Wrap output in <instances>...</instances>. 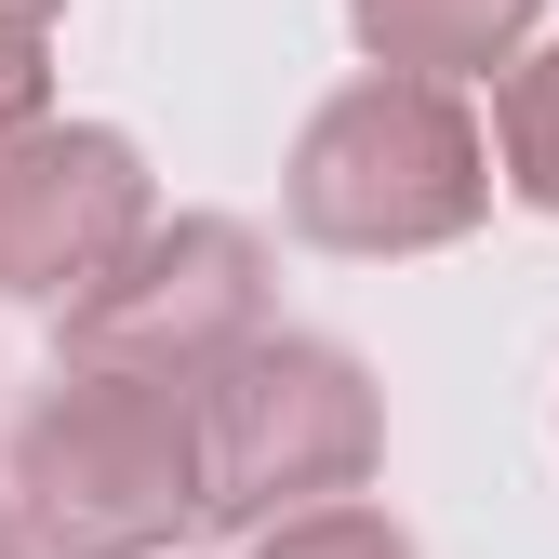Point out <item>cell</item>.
Listing matches in <instances>:
<instances>
[{
	"instance_id": "cell-9",
	"label": "cell",
	"mask_w": 559,
	"mask_h": 559,
	"mask_svg": "<svg viewBox=\"0 0 559 559\" xmlns=\"http://www.w3.org/2000/svg\"><path fill=\"white\" fill-rule=\"evenodd\" d=\"M53 120V67H40V27H0V160Z\"/></svg>"
},
{
	"instance_id": "cell-5",
	"label": "cell",
	"mask_w": 559,
	"mask_h": 559,
	"mask_svg": "<svg viewBox=\"0 0 559 559\" xmlns=\"http://www.w3.org/2000/svg\"><path fill=\"white\" fill-rule=\"evenodd\" d=\"M147 227H160L147 214V160L107 120H40L0 160V294L14 307H81Z\"/></svg>"
},
{
	"instance_id": "cell-1",
	"label": "cell",
	"mask_w": 559,
	"mask_h": 559,
	"mask_svg": "<svg viewBox=\"0 0 559 559\" xmlns=\"http://www.w3.org/2000/svg\"><path fill=\"white\" fill-rule=\"evenodd\" d=\"M0 493H14L40 559H147L200 520V427L174 386L53 360V386L14 413Z\"/></svg>"
},
{
	"instance_id": "cell-6",
	"label": "cell",
	"mask_w": 559,
	"mask_h": 559,
	"mask_svg": "<svg viewBox=\"0 0 559 559\" xmlns=\"http://www.w3.org/2000/svg\"><path fill=\"white\" fill-rule=\"evenodd\" d=\"M546 0H346V27H360V53L386 67V81H493V67H520Z\"/></svg>"
},
{
	"instance_id": "cell-7",
	"label": "cell",
	"mask_w": 559,
	"mask_h": 559,
	"mask_svg": "<svg viewBox=\"0 0 559 559\" xmlns=\"http://www.w3.org/2000/svg\"><path fill=\"white\" fill-rule=\"evenodd\" d=\"M493 160H507V187L533 200V214H559V40L507 67V94H493Z\"/></svg>"
},
{
	"instance_id": "cell-2",
	"label": "cell",
	"mask_w": 559,
	"mask_h": 559,
	"mask_svg": "<svg viewBox=\"0 0 559 559\" xmlns=\"http://www.w3.org/2000/svg\"><path fill=\"white\" fill-rule=\"evenodd\" d=\"M280 214L320 253H440L493 214V147L440 81H346L320 94V120L294 133V174H280Z\"/></svg>"
},
{
	"instance_id": "cell-11",
	"label": "cell",
	"mask_w": 559,
	"mask_h": 559,
	"mask_svg": "<svg viewBox=\"0 0 559 559\" xmlns=\"http://www.w3.org/2000/svg\"><path fill=\"white\" fill-rule=\"evenodd\" d=\"M0 27H53V0H0Z\"/></svg>"
},
{
	"instance_id": "cell-4",
	"label": "cell",
	"mask_w": 559,
	"mask_h": 559,
	"mask_svg": "<svg viewBox=\"0 0 559 559\" xmlns=\"http://www.w3.org/2000/svg\"><path fill=\"white\" fill-rule=\"evenodd\" d=\"M240 346H266V240L240 214L147 227L67 307V360L81 373H133V386H174V400H200Z\"/></svg>"
},
{
	"instance_id": "cell-8",
	"label": "cell",
	"mask_w": 559,
	"mask_h": 559,
	"mask_svg": "<svg viewBox=\"0 0 559 559\" xmlns=\"http://www.w3.org/2000/svg\"><path fill=\"white\" fill-rule=\"evenodd\" d=\"M240 559H413V533H400V520H373V507H320V520L253 533Z\"/></svg>"
},
{
	"instance_id": "cell-10",
	"label": "cell",
	"mask_w": 559,
	"mask_h": 559,
	"mask_svg": "<svg viewBox=\"0 0 559 559\" xmlns=\"http://www.w3.org/2000/svg\"><path fill=\"white\" fill-rule=\"evenodd\" d=\"M0 559H40V546H27V520H14V493H0Z\"/></svg>"
},
{
	"instance_id": "cell-3",
	"label": "cell",
	"mask_w": 559,
	"mask_h": 559,
	"mask_svg": "<svg viewBox=\"0 0 559 559\" xmlns=\"http://www.w3.org/2000/svg\"><path fill=\"white\" fill-rule=\"evenodd\" d=\"M200 427V520L214 533H280V520H320L373 479L386 453V413H373V373L320 333H266L187 400Z\"/></svg>"
}]
</instances>
